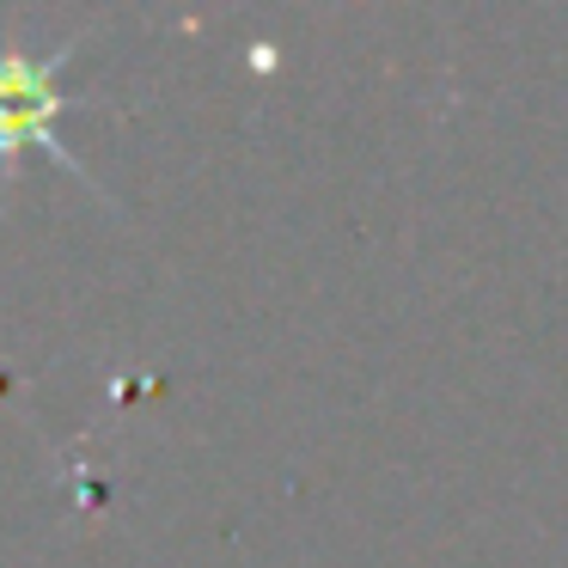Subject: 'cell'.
I'll list each match as a JSON object with an SVG mask.
<instances>
[{"mask_svg": "<svg viewBox=\"0 0 568 568\" xmlns=\"http://www.w3.org/2000/svg\"><path fill=\"white\" fill-rule=\"evenodd\" d=\"M55 116V68L0 50V153H19V141H50Z\"/></svg>", "mask_w": 568, "mask_h": 568, "instance_id": "cell-1", "label": "cell"}]
</instances>
